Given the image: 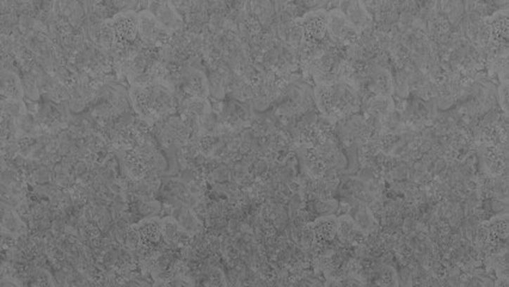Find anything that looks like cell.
Segmentation results:
<instances>
[{
    "label": "cell",
    "mask_w": 509,
    "mask_h": 287,
    "mask_svg": "<svg viewBox=\"0 0 509 287\" xmlns=\"http://www.w3.org/2000/svg\"><path fill=\"white\" fill-rule=\"evenodd\" d=\"M129 98L133 109L148 125L172 115L179 104L172 85L158 78L143 85H131Z\"/></svg>",
    "instance_id": "cell-1"
},
{
    "label": "cell",
    "mask_w": 509,
    "mask_h": 287,
    "mask_svg": "<svg viewBox=\"0 0 509 287\" xmlns=\"http://www.w3.org/2000/svg\"><path fill=\"white\" fill-rule=\"evenodd\" d=\"M314 98L323 115L329 120H342L353 115L360 108L358 89L350 80L340 77L333 83L317 84Z\"/></svg>",
    "instance_id": "cell-2"
},
{
    "label": "cell",
    "mask_w": 509,
    "mask_h": 287,
    "mask_svg": "<svg viewBox=\"0 0 509 287\" xmlns=\"http://www.w3.org/2000/svg\"><path fill=\"white\" fill-rule=\"evenodd\" d=\"M172 32L160 23L152 12L143 8L139 12L140 41L148 47H164L172 39Z\"/></svg>",
    "instance_id": "cell-3"
},
{
    "label": "cell",
    "mask_w": 509,
    "mask_h": 287,
    "mask_svg": "<svg viewBox=\"0 0 509 287\" xmlns=\"http://www.w3.org/2000/svg\"><path fill=\"white\" fill-rule=\"evenodd\" d=\"M302 27V41L310 46H316L326 39L328 32V11L324 8H316L309 11L298 20Z\"/></svg>",
    "instance_id": "cell-4"
},
{
    "label": "cell",
    "mask_w": 509,
    "mask_h": 287,
    "mask_svg": "<svg viewBox=\"0 0 509 287\" xmlns=\"http://www.w3.org/2000/svg\"><path fill=\"white\" fill-rule=\"evenodd\" d=\"M328 32L334 41L341 44H355L360 40L361 32L355 28L340 8L328 12Z\"/></svg>",
    "instance_id": "cell-5"
},
{
    "label": "cell",
    "mask_w": 509,
    "mask_h": 287,
    "mask_svg": "<svg viewBox=\"0 0 509 287\" xmlns=\"http://www.w3.org/2000/svg\"><path fill=\"white\" fill-rule=\"evenodd\" d=\"M148 10L155 15V18L169 32H175L183 28V20L170 1H151L148 3Z\"/></svg>",
    "instance_id": "cell-6"
},
{
    "label": "cell",
    "mask_w": 509,
    "mask_h": 287,
    "mask_svg": "<svg viewBox=\"0 0 509 287\" xmlns=\"http://www.w3.org/2000/svg\"><path fill=\"white\" fill-rule=\"evenodd\" d=\"M184 91L191 97L207 98L210 95V82L206 75L195 68H184L182 72Z\"/></svg>",
    "instance_id": "cell-7"
},
{
    "label": "cell",
    "mask_w": 509,
    "mask_h": 287,
    "mask_svg": "<svg viewBox=\"0 0 509 287\" xmlns=\"http://www.w3.org/2000/svg\"><path fill=\"white\" fill-rule=\"evenodd\" d=\"M162 225H163L162 219L155 215L146 217L140 220L139 223L131 225L139 235V247L140 245L150 247L158 243L162 238Z\"/></svg>",
    "instance_id": "cell-8"
},
{
    "label": "cell",
    "mask_w": 509,
    "mask_h": 287,
    "mask_svg": "<svg viewBox=\"0 0 509 287\" xmlns=\"http://www.w3.org/2000/svg\"><path fill=\"white\" fill-rule=\"evenodd\" d=\"M337 237L346 245H360L368 236L358 227L352 215H343L337 218Z\"/></svg>",
    "instance_id": "cell-9"
},
{
    "label": "cell",
    "mask_w": 509,
    "mask_h": 287,
    "mask_svg": "<svg viewBox=\"0 0 509 287\" xmlns=\"http://www.w3.org/2000/svg\"><path fill=\"white\" fill-rule=\"evenodd\" d=\"M340 10L344 12L350 23L358 29L359 32H366L373 27V18L368 8L361 1H349L340 5Z\"/></svg>",
    "instance_id": "cell-10"
},
{
    "label": "cell",
    "mask_w": 509,
    "mask_h": 287,
    "mask_svg": "<svg viewBox=\"0 0 509 287\" xmlns=\"http://www.w3.org/2000/svg\"><path fill=\"white\" fill-rule=\"evenodd\" d=\"M368 88L375 96L394 95V77L384 66H375L368 75Z\"/></svg>",
    "instance_id": "cell-11"
},
{
    "label": "cell",
    "mask_w": 509,
    "mask_h": 287,
    "mask_svg": "<svg viewBox=\"0 0 509 287\" xmlns=\"http://www.w3.org/2000/svg\"><path fill=\"white\" fill-rule=\"evenodd\" d=\"M1 229L3 231L11 234L16 238L20 236L29 235L30 231L28 224L25 223L20 213L15 208H8L4 203H1Z\"/></svg>",
    "instance_id": "cell-12"
},
{
    "label": "cell",
    "mask_w": 509,
    "mask_h": 287,
    "mask_svg": "<svg viewBox=\"0 0 509 287\" xmlns=\"http://www.w3.org/2000/svg\"><path fill=\"white\" fill-rule=\"evenodd\" d=\"M307 227L314 232V239H317L321 243L331 242L337 236V217L331 215H323L312 223L307 224Z\"/></svg>",
    "instance_id": "cell-13"
},
{
    "label": "cell",
    "mask_w": 509,
    "mask_h": 287,
    "mask_svg": "<svg viewBox=\"0 0 509 287\" xmlns=\"http://www.w3.org/2000/svg\"><path fill=\"white\" fill-rule=\"evenodd\" d=\"M1 100H24L23 82L17 72L1 68Z\"/></svg>",
    "instance_id": "cell-14"
},
{
    "label": "cell",
    "mask_w": 509,
    "mask_h": 287,
    "mask_svg": "<svg viewBox=\"0 0 509 287\" xmlns=\"http://www.w3.org/2000/svg\"><path fill=\"white\" fill-rule=\"evenodd\" d=\"M163 225H162V237L165 239V242L169 244L187 243L189 242L191 236L188 232L184 231L182 227L179 225V220L175 217H165L162 219Z\"/></svg>",
    "instance_id": "cell-15"
},
{
    "label": "cell",
    "mask_w": 509,
    "mask_h": 287,
    "mask_svg": "<svg viewBox=\"0 0 509 287\" xmlns=\"http://www.w3.org/2000/svg\"><path fill=\"white\" fill-rule=\"evenodd\" d=\"M182 108H183V113H189L191 115L198 117L199 125L200 121H202L203 119H206L212 114L211 103L208 102L207 98H203V97H189L182 104Z\"/></svg>",
    "instance_id": "cell-16"
},
{
    "label": "cell",
    "mask_w": 509,
    "mask_h": 287,
    "mask_svg": "<svg viewBox=\"0 0 509 287\" xmlns=\"http://www.w3.org/2000/svg\"><path fill=\"white\" fill-rule=\"evenodd\" d=\"M355 223L358 224V227L365 232L367 236L373 234L379 229V222L374 217L373 212L368 206H359L358 210L355 212L354 215Z\"/></svg>",
    "instance_id": "cell-17"
},
{
    "label": "cell",
    "mask_w": 509,
    "mask_h": 287,
    "mask_svg": "<svg viewBox=\"0 0 509 287\" xmlns=\"http://www.w3.org/2000/svg\"><path fill=\"white\" fill-rule=\"evenodd\" d=\"M179 220V225L182 227L184 231L188 232L189 235H196L198 232L202 231L203 225L201 220L198 218L195 212L191 211L189 208H181L179 211V217H175Z\"/></svg>",
    "instance_id": "cell-18"
},
{
    "label": "cell",
    "mask_w": 509,
    "mask_h": 287,
    "mask_svg": "<svg viewBox=\"0 0 509 287\" xmlns=\"http://www.w3.org/2000/svg\"><path fill=\"white\" fill-rule=\"evenodd\" d=\"M22 82H23L25 97L28 100L34 101V102H39L42 95H41L40 89H39L35 77L32 76V73H29V72H24Z\"/></svg>",
    "instance_id": "cell-19"
},
{
    "label": "cell",
    "mask_w": 509,
    "mask_h": 287,
    "mask_svg": "<svg viewBox=\"0 0 509 287\" xmlns=\"http://www.w3.org/2000/svg\"><path fill=\"white\" fill-rule=\"evenodd\" d=\"M28 108L25 101L22 100H1V114H8L12 117L25 115Z\"/></svg>",
    "instance_id": "cell-20"
},
{
    "label": "cell",
    "mask_w": 509,
    "mask_h": 287,
    "mask_svg": "<svg viewBox=\"0 0 509 287\" xmlns=\"http://www.w3.org/2000/svg\"><path fill=\"white\" fill-rule=\"evenodd\" d=\"M410 85L408 75L403 71L402 68H399L396 72V76L394 77V94H397L399 98H406L409 96Z\"/></svg>",
    "instance_id": "cell-21"
},
{
    "label": "cell",
    "mask_w": 509,
    "mask_h": 287,
    "mask_svg": "<svg viewBox=\"0 0 509 287\" xmlns=\"http://www.w3.org/2000/svg\"><path fill=\"white\" fill-rule=\"evenodd\" d=\"M498 101L501 106L502 112L508 116V83L500 84L498 89Z\"/></svg>",
    "instance_id": "cell-22"
},
{
    "label": "cell",
    "mask_w": 509,
    "mask_h": 287,
    "mask_svg": "<svg viewBox=\"0 0 509 287\" xmlns=\"http://www.w3.org/2000/svg\"><path fill=\"white\" fill-rule=\"evenodd\" d=\"M336 208H337V203H335V201H324V200H322V201H319V203H317V210H318V212H321V213L334 212V210H336Z\"/></svg>",
    "instance_id": "cell-23"
}]
</instances>
